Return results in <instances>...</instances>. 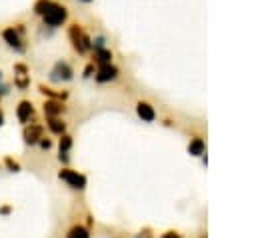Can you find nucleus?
I'll list each match as a JSON object with an SVG mask.
<instances>
[{
  "instance_id": "6",
  "label": "nucleus",
  "mask_w": 256,
  "mask_h": 238,
  "mask_svg": "<svg viewBox=\"0 0 256 238\" xmlns=\"http://www.w3.org/2000/svg\"><path fill=\"white\" fill-rule=\"evenodd\" d=\"M118 76V68L110 62V64H102V66H98V70L94 72V78H96V82H100V84H104V82H110V80H114Z\"/></svg>"
},
{
  "instance_id": "5",
  "label": "nucleus",
  "mask_w": 256,
  "mask_h": 238,
  "mask_svg": "<svg viewBox=\"0 0 256 238\" xmlns=\"http://www.w3.org/2000/svg\"><path fill=\"white\" fill-rule=\"evenodd\" d=\"M60 180H64L66 184H70L72 188H78V190H82L84 186H86V178L82 176V174H78L76 170H70V168H64V170H60Z\"/></svg>"
},
{
  "instance_id": "12",
  "label": "nucleus",
  "mask_w": 256,
  "mask_h": 238,
  "mask_svg": "<svg viewBox=\"0 0 256 238\" xmlns=\"http://www.w3.org/2000/svg\"><path fill=\"white\" fill-rule=\"evenodd\" d=\"M46 124H48V128L54 132V134H64V130H66V122L64 120H60L58 116H50L48 120H46Z\"/></svg>"
},
{
  "instance_id": "21",
  "label": "nucleus",
  "mask_w": 256,
  "mask_h": 238,
  "mask_svg": "<svg viewBox=\"0 0 256 238\" xmlns=\"http://www.w3.org/2000/svg\"><path fill=\"white\" fill-rule=\"evenodd\" d=\"M6 166L10 168V172H18V170H20V166H18V162H14L12 158H6Z\"/></svg>"
},
{
  "instance_id": "15",
  "label": "nucleus",
  "mask_w": 256,
  "mask_h": 238,
  "mask_svg": "<svg viewBox=\"0 0 256 238\" xmlns=\"http://www.w3.org/2000/svg\"><path fill=\"white\" fill-rule=\"evenodd\" d=\"M14 86L18 90H26L30 86V74H14Z\"/></svg>"
},
{
  "instance_id": "22",
  "label": "nucleus",
  "mask_w": 256,
  "mask_h": 238,
  "mask_svg": "<svg viewBox=\"0 0 256 238\" xmlns=\"http://www.w3.org/2000/svg\"><path fill=\"white\" fill-rule=\"evenodd\" d=\"M38 142H40V148H42V150H50V146H52V142H50L48 138H44V136H42Z\"/></svg>"
},
{
  "instance_id": "7",
  "label": "nucleus",
  "mask_w": 256,
  "mask_h": 238,
  "mask_svg": "<svg viewBox=\"0 0 256 238\" xmlns=\"http://www.w3.org/2000/svg\"><path fill=\"white\" fill-rule=\"evenodd\" d=\"M42 132H44V128H42L40 124H30V126L24 128L22 138H24L26 144H36V142L42 138Z\"/></svg>"
},
{
  "instance_id": "8",
  "label": "nucleus",
  "mask_w": 256,
  "mask_h": 238,
  "mask_svg": "<svg viewBox=\"0 0 256 238\" xmlns=\"http://www.w3.org/2000/svg\"><path fill=\"white\" fill-rule=\"evenodd\" d=\"M64 112H66V106H64L62 100L50 98V100L44 102V114H46V118H50V116H60V114H64Z\"/></svg>"
},
{
  "instance_id": "9",
  "label": "nucleus",
  "mask_w": 256,
  "mask_h": 238,
  "mask_svg": "<svg viewBox=\"0 0 256 238\" xmlns=\"http://www.w3.org/2000/svg\"><path fill=\"white\" fill-rule=\"evenodd\" d=\"M32 116H34V106H32L28 100H22V102L18 104V108H16V118H18L22 124H28Z\"/></svg>"
},
{
  "instance_id": "28",
  "label": "nucleus",
  "mask_w": 256,
  "mask_h": 238,
  "mask_svg": "<svg viewBox=\"0 0 256 238\" xmlns=\"http://www.w3.org/2000/svg\"><path fill=\"white\" fill-rule=\"evenodd\" d=\"M80 2H86V4H88V2H92V0H80Z\"/></svg>"
},
{
  "instance_id": "16",
  "label": "nucleus",
  "mask_w": 256,
  "mask_h": 238,
  "mask_svg": "<svg viewBox=\"0 0 256 238\" xmlns=\"http://www.w3.org/2000/svg\"><path fill=\"white\" fill-rule=\"evenodd\" d=\"M66 238H90V234H88V230L84 226H74V228H70Z\"/></svg>"
},
{
  "instance_id": "1",
  "label": "nucleus",
  "mask_w": 256,
  "mask_h": 238,
  "mask_svg": "<svg viewBox=\"0 0 256 238\" xmlns=\"http://www.w3.org/2000/svg\"><path fill=\"white\" fill-rule=\"evenodd\" d=\"M2 40L6 42V46L10 50H14L16 54H24L28 44H26V24L18 22V24H12V26H6L2 32H0Z\"/></svg>"
},
{
  "instance_id": "11",
  "label": "nucleus",
  "mask_w": 256,
  "mask_h": 238,
  "mask_svg": "<svg viewBox=\"0 0 256 238\" xmlns=\"http://www.w3.org/2000/svg\"><path fill=\"white\" fill-rule=\"evenodd\" d=\"M94 62L98 64V66H102V64H110L112 62V52L104 46V48H96L94 50Z\"/></svg>"
},
{
  "instance_id": "25",
  "label": "nucleus",
  "mask_w": 256,
  "mask_h": 238,
  "mask_svg": "<svg viewBox=\"0 0 256 238\" xmlns=\"http://www.w3.org/2000/svg\"><path fill=\"white\" fill-rule=\"evenodd\" d=\"M162 238H180V236H178L176 232H166V234H164Z\"/></svg>"
},
{
  "instance_id": "2",
  "label": "nucleus",
  "mask_w": 256,
  "mask_h": 238,
  "mask_svg": "<svg viewBox=\"0 0 256 238\" xmlns=\"http://www.w3.org/2000/svg\"><path fill=\"white\" fill-rule=\"evenodd\" d=\"M68 38L72 42V48L78 52V54H86L88 50H92V38L86 34V30L76 22V24H70L68 28Z\"/></svg>"
},
{
  "instance_id": "27",
  "label": "nucleus",
  "mask_w": 256,
  "mask_h": 238,
  "mask_svg": "<svg viewBox=\"0 0 256 238\" xmlns=\"http://www.w3.org/2000/svg\"><path fill=\"white\" fill-rule=\"evenodd\" d=\"M0 82H4V78H2V70H0Z\"/></svg>"
},
{
  "instance_id": "13",
  "label": "nucleus",
  "mask_w": 256,
  "mask_h": 238,
  "mask_svg": "<svg viewBox=\"0 0 256 238\" xmlns=\"http://www.w3.org/2000/svg\"><path fill=\"white\" fill-rule=\"evenodd\" d=\"M52 4H54V0H36V2H34V6H32V10H34V14H36V16H40V18H42V16L48 12V8H50Z\"/></svg>"
},
{
  "instance_id": "23",
  "label": "nucleus",
  "mask_w": 256,
  "mask_h": 238,
  "mask_svg": "<svg viewBox=\"0 0 256 238\" xmlns=\"http://www.w3.org/2000/svg\"><path fill=\"white\" fill-rule=\"evenodd\" d=\"M92 72H94V64H88V66L84 68V78H88V76H92Z\"/></svg>"
},
{
  "instance_id": "26",
  "label": "nucleus",
  "mask_w": 256,
  "mask_h": 238,
  "mask_svg": "<svg viewBox=\"0 0 256 238\" xmlns=\"http://www.w3.org/2000/svg\"><path fill=\"white\" fill-rule=\"evenodd\" d=\"M4 124V114H2V110H0V126Z\"/></svg>"
},
{
  "instance_id": "17",
  "label": "nucleus",
  "mask_w": 256,
  "mask_h": 238,
  "mask_svg": "<svg viewBox=\"0 0 256 238\" xmlns=\"http://www.w3.org/2000/svg\"><path fill=\"white\" fill-rule=\"evenodd\" d=\"M188 150H190V154H194V156H198V154H202V152H204V142H202L200 138H194V140L190 142V146H188Z\"/></svg>"
},
{
  "instance_id": "14",
  "label": "nucleus",
  "mask_w": 256,
  "mask_h": 238,
  "mask_svg": "<svg viewBox=\"0 0 256 238\" xmlns=\"http://www.w3.org/2000/svg\"><path fill=\"white\" fill-rule=\"evenodd\" d=\"M38 90H40L44 96H50V98H54V100H66V96H68V92H56V90H52V88H46L44 84H40Z\"/></svg>"
},
{
  "instance_id": "10",
  "label": "nucleus",
  "mask_w": 256,
  "mask_h": 238,
  "mask_svg": "<svg viewBox=\"0 0 256 238\" xmlns=\"http://www.w3.org/2000/svg\"><path fill=\"white\" fill-rule=\"evenodd\" d=\"M136 112H138V116H140L142 120H146V122H152V120L156 118V112H154V108H152L148 102H138Z\"/></svg>"
},
{
  "instance_id": "24",
  "label": "nucleus",
  "mask_w": 256,
  "mask_h": 238,
  "mask_svg": "<svg viewBox=\"0 0 256 238\" xmlns=\"http://www.w3.org/2000/svg\"><path fill=\"white\" fill-rule=\"evenodd\" d=\"M136 238H152V232H150V230H142Z\"/></svg>"
},
{
  "instance_id": "18",
  "label": "nucleus",
  "mask_w": 256,
  "mask_h": 238,
  "mask_svg": "<svg viewBox=\"0 0 256 238\" xmlns=\"http://www.w3.org/2000/svg\"><path fill=\"white\" fill-rule=\"evenodd\" d=\"M70 148H72V136L62 134V138H60V152H68Z\"/></svg>"
},
{
  "instance_id": "20",
  "label": "nucleus",
  "mask_w": 256,
  "mask_h": 238,
  "mask_svg": "<svg viewBox=\"0 0 256 238\" xmlns=\"http://www.w3.org/2000/svg\"><path fill=\"white\" fill-rule=\"evenodd\" d=\"M14 74H28V66L22 64V62H16L14 64Z\"/></svg>"
},
{
  "instance_id": "19",
  "label": "nucleus",
  "mask_w": 256,
  "mask_h": 238,
  "mask_svg": "<svg viewBox=\"0 0 256 238\" xmlns=\"http://www.w3.org/2000/svg\"><path fill=\"white\" fill-rule=\"evenodd\" d=\"M106 46V38L104 36H96L94 40H92V48L96 50V48H104Z\"/></svg>"
},
{
  "instance_id": "4",
  "label": "nucleus",
  "mask_w": 256,
  "mask_h": 238,
  "mask_svg": "<svg viewBox=\"0 0 256 238\" xmlns=\"http://www.w3.org/2000/svg\"><path fill=\"white\" fill-rule=\"evenodd\" d=\"M48 78H50L52 82H68V80L74 78V68H72L66 60H58V62L52 66Z\"/></svg>"
},
{
  "instance_id": "3",
  "label": "nucleus",
  "mask_w": 256,
  "mask_h": 238,
  "mask_svg": "<svg viewBox=\"0 0 256 238\" xmlns=\"http://www.w3.org/2000/svg\"><path fill=\"white\" fill-rule=\"evenodd\" d=\"M66 20H68V8H66L64 4H60V2H56V0H54V4L48 8V12L42 16L44 26H48V28H58V26H62Z\"/></svg>"
}]
</instances>
